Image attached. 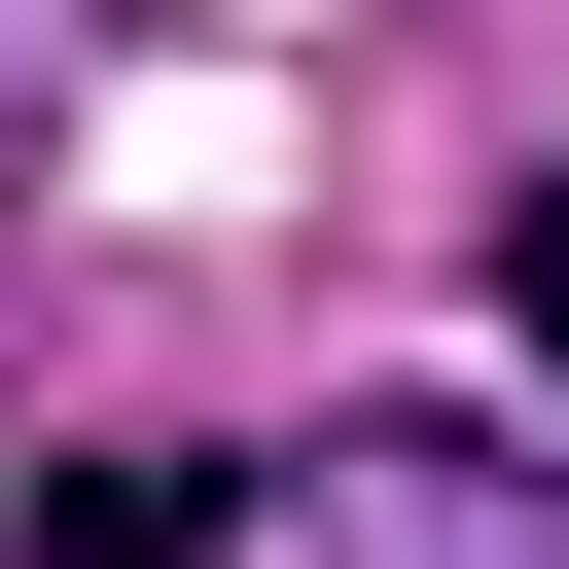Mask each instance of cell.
<instances>
[{"label":"cell","mask_w":569,"mask_h":569,"mask_svg":"<svg viewBox=\"0 0 569 569\" xmlns=\"http://www.w3.org/2000/svg\"><path fill=\"white\" fill-rule=\"evenodd\" d=\"M320 533H356V569H569V498H498V462H427V427L320 462Z\"/></svg>","instance_id":"1"},{"label":"cell","mask_w":569,"mask_h":569,"mask_svg":"<svg viewBox=\"0 0 569 569\" xmlns=\"http://www.w3.org/2000/svg\"><path fill=\"white\" fill-rule=\"evenodd\" d=\"M213 533H249V462H71L36 498V569H213Z\"/></svg>","instance_id":"2"},{"label":"cell","mask_w":569,"mask_h":569,"mask_svg":"<svg viewBox=\"0 0 569 569\" xmlns=\"http://www.w3.org/2000/svg\"><path fill=\"white\" fill-rule=\"evenodd\" d=\"M498 320H533V391H569V142L498 178Z\"/></svg>","instance_id":"3"},{"label":"cell","mask_w":569,"mask_h":569,"mask_svg":"<svg viewBox=\"0 0 569 569\" xmlns=\"http://www.w3.org/2000/svg\"><path fill=\"white\" fill-rule=\"evenodd\" d=\"M0 178H36V107H0Z\"/></svg>","instance_id":"4"}]
</instances>
